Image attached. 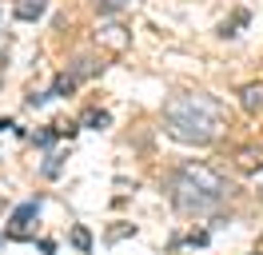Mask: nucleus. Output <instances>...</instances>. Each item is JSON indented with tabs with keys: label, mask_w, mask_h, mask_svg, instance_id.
<instances>
[{
	"label": "nucleus",
	"mask_w": 263,
	"mask_h": 255,
	"mask_svg": "<svg viewBox=\"0 0 263 255\" xmlns=\"http://www.w3.org/2000/svg\"><path fill=\"white\" fill-rule=\"evenodd\" d=\"M96 44H100V48H108V52H128V48H132V32L124 28L120 20H108V24H100Z\"/></svg>",
	"instance_id": "obj_4"
},
{
	"label": "nucleus",
	"mask_w": 263,
	"mask_h": 255,
	"mask_svg": "<svg viewBox=\"0 0 263 255\" xmlns=\"http://www.w3.org/2000/svg\"><path fill=\"white\" fill-rule=\"evenodd\" d=\"M120 8H124V0H96V12H104V16L120 12Z\"/></svg>",
	"instance_id": "obj_12"
},
{
	"label": "nucleus",
	"mask_w": 263,
	"mask_h": 255,
	"mask_svg": "<svg viewBox=\"0 0 263 255\" xmlns=\"http://www.w3.org/2000/svg\"><path fill=\"white\" fill-rule=\"evenodd\" d=\"M167 199H172V207H176V211H183V215H203V211H212V207L219 204V195L196 188V184H192L183 172L172 175V184H167Z\"/></svg>",
	"instance_id": "obj_2"
},
{
	"label": "nucleus",
	"mask_w": 263,
	"mask_h": 255,
	"mask_svg": "<svg viewBox=\"0 0 263 255\" xmlns=\"http://www.w3.org/2000/svg\"><path fill=\"white\" fill-rule=\"evenodd\" d=\"M4 128H12V120H0V132H4Z\"/></svg>",
	"instance_id": "obj_15"
},
{
	"label": "nucleus",
	"mask_w": 263,
	"mask_h": 255,
	"mask_svg": "<svg viewBox=\"0 0 263 255\" xmlns=\"http://www.w3.org/2000/svg\"><path fill=\"white\" fill-rule=\"evenodd\" d=\"M48 12V0H16V20H40Z\"/></svg>",
	"instance_id": "obj_7"
},
{
	"label": "nucleus",
	"mask_w": 263,
	"mask_h": 255,
	"mask_svg": "<svg viewBox=\"0 0 263 255\" xmlns=\"http://www.w3.org/2000/svg\"><path fill=\"white\" fill-rule=\"evenodd\" d=\"M40 215V199H28V204H20L16 211H12V220H8V239H28L32 231V220Z\"/></svg>",
	"instance_id": "obj_5"
},
{
	"label": "nucleus",
	"mask_w": 263,
	"mask_h": 255,
	"mask_svg": "<svg viewBox=\"0 0 263 255\" xmlns=\"http://www.w3.org/2000/svg\"><path fill=\"white\" fill-rule=\"evenodd\" d=\"M180 172L187 175V179H192L196 188H203V191H212V195H219V199H223V188H228V184H223V175L212 172L208 163H183Z\"/></svg>",
	"instance_id": "obj_3"
},
{
	"label": "nucleus",
	"mask_w": 263,
	"mask_h": 255,
	"mask_svg": "<svg viewBox=\"0 0 263 255\" xmlns=\"http://www.w3.org/2000/svg\"><path fill=\"white\" fill-rule=\"evenodd\" d=\"M239 104H243L247 116H263V80L247 84L243 92H239Z\"/></svg>",
	"instance_id": "obj_6"
},
{
	"label": "nucleus",
	"mask_w": 263,
	"mask_h": 255,
	"mask_svg": "<svg viewBox=\"0 0 263 255\" xmlns=\"http://www.w3.org/2000/svg\"><path fill=\"white\" fill-rule=\"evenodd\" d=\"M187 243H192V247H203V243H208V231H196V235L187 239Z\"/></svg>",
	"instance_id": "obj_14"
},
{
	"label": "nucleus",
	"mask_w": 263,
	"mask_h": 255,
	"mask_svg": "<svg viewBox=\"0 0 263 255\" xmlns=\"http://www.w3.org/2000/svg\"><path fill=\"white\" fill-rule=\"evenodd\" d=\"M72 243H76L80 251H92V231H88V227H80V223H76V227H72Z\"/></svg>",
	"instance_id": "obj_9"
},
{
	"label": "nucleus",
	"mask_w": 263,
	"mask_h": 255,
	"mask_svg": "<svg viewBox=\"0 0 263 255\" xmlns=\"http://www.w3.org/2000/svg\"><path fill=\"white\" fill-rule=\"evenodd\" d=\"M52 136H56V128H48V132H40V136H36V143H40V148H48V143H52Z\"/></svg>",
	"instance_id": "obj_13"
},
{
	"label": "nucleus",
	"mask_w": 263,
	"mask_h": 255,
	"mask_svg": "<svg viewBox=\"0 0 263 255\" xmlns=\"http://www.w3.org/2000/svg\"><path fill=\"white\" fill-rule=\"evenodd\" d=\"M72 92H76V80L68 76V72H64V76H56V84H52V96H72Z\"/></svg>",
	"instance_id": "obj_11"
},
{
	"label": "nucleus",
	"mask_w": 263,
	"mask_h": 255,
	"mask_svg": "<svg viewBox=\"0 0 263 255\" xmlns=\"http://www.w3.org/2000/svg\"><path fill=\"white\" fill-rule=\"evenodd\" d=\"M84 124H88V128H96V132H104V128L112 124V116H108V112H100V108H92L88 116H84Z\"/></svg>",
	"instance_id": "obj_8"
},
{
	"label": "nucleus",
	"mask_w": 263,
	"mask_h": 255,
	"mask_svg": "<svg viewBox=\"0 0 263 255\" xmlns=\"http://www.w3.org/2000/svg\"><path fill=\"white\" fill-rule=\"evenodd\" d=\"M219 100L212 96H172L164 104V124H167V136L180 143H203L215 140V132H219Z\"/></svg>",
	"instance_id": "obj_1"
},
{
	"label": "nucleus",
	"mask_w": 263,
	"mask_h": 255,
	"mask_svg": "<svg viewBox=\"0 0 263 255\" xmlns=\"http://www.w3.org/2000/svg\"><path fill=\"white\" fill-rule=\"evenodd\" d=\"M92 72H96V64L88 60V56H80V60L72 64V72H68V76H72V80H84V76H92Z\"/></svg>",
	"instance_id": "obj_10"
}]
</instances>
